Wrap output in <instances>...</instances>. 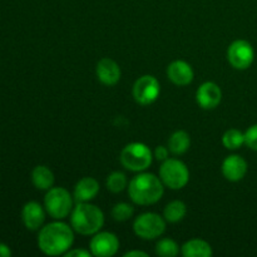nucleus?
Returning a JSON list of instances; mask_svg holds the SVG:
<instances>
[{"instance_id":"f03ea898","label":"nucleus","mask_w":257,"mask_h":257,"mask_svg":"<svg viewBox=\"0 0 257 257\" xmlns=\"http://www.w3.org/2000/svg\"><path fill=\"white\" fill-rule=\"evenodd\" d=\"M165 185L153 173H140L131 180L128 195L136 205H155L162 198Z\"/></svg>"},{"instance_id":"6e6552de","label":"nucleus","mask_w":257,"mask_h":257,"mask_svg":"<svg viewBox=\"0 0 257 257\" xmlns=\"http://www.w3.org/2000/svg\"><path fill=\"white\" fill-rule=\"evenodd\" d=\"M133 98L141 105H150L157 100L161 93V85L153 75H142L133 84Z\"/></svg>"},{"instance_id":"ddd939ff","label":"nucleus","mask_w":257,"mask_h":257,"mask_svg":"<svg viewBox=\"0 0 257 257\" xmlns=\"http://www.w3.org/2000/svg\"><path fill=\"white\" fill-rule=\"evenodd\" d=\"M95 74H97L98 80L102 84L112 87L115 85L120 79V68L115 60L110 59V58H103L98 62L97 68H95Z\"/></svg>"},{"instance_id":"4468645a","label":"nucleus","mask_w":257,"mask_h":257,"mask_svg":"<svg viewBox=\"0 0 257 257\" xmlns=\"http://www.w3.org/2000/svg\"><path fill=\"white\" fill-rule=\"evenodd\" d=\"M222 175L230 182H238L243 180L247 173V162L238 155H231L222 162Z\"/></svg>"},{"instance_id":"f8f14e48","label":"nucleus","mask_w":257,"mask_h":257,"mask_svg":"<svg viewBox=\"0 0 257 257\" xmlns=\"http://www.w3.org/2000/svg\"><path fill=\"white\" fill-rule=\"evenodd\" d=\"M45 207L35 201L25 203L22 210V220L29 231H38L43 227L45 221Z\"/></svg>"},{"instance_id":"4be33fe9","label":"nucleus","mask_w":257,"mask_h":257,"mask_svg":"<svg viewBox=\"0 0 257 257\" xmlns=\"http://www.w3.org/2000/svg\"><path fill=\"white\" fill-rule=\"evenodd\" d=\"M180 253V246L172 238H161L156 245V255L161 257H176Z\"/></svg>"},{"instance_id":"2eb2a0df","label":"nucleus","mask_w":257,"mask_h":257,"mask_svg":"<svg viewBox=\"0 0 257 257\" xmlns=\"http://www.w3.org/2000/svg\"><path fill=\"white\" fill-rule=\"evenodd\" d=\"M167 77L173 84L178 87H185L192 83L195 72L191 64H188L185 60H175L167 67Z\"/></svg>"},{"instance_id":"aec40b11","label":"nucleus","mask_w":257,"mask_h":257,"mask_svg":"<svg viewBox=\"0 0 257 257\" xmlns=\"http://www.w3.org/2000/svg\"><path fill=\"white\" fill-rule=\"evenodd\" d=\"M187 215V206L180 200H175L168 203L163 210V217L167 222L177 223L182 221Z\"/></svg>"},{"instance_id":"5701e85b","label":"nucleus","mask_w":257,"mask_h":257,"mask_svg":"<svg viewBox=\"0 0 257 257\" xmlns=\"http://www.w3.org/2000/svg\"><path fill=\"white\" fill-rule=\"evenodd\" d=\"M128 180L127 176L123 172L119 171H115L112 172L110 175H108L107 177V188L108 191H110L112 193H119L127 187Z\"/></svg>"},{"instance_id":"f3484780","label":"nucleus","mask_w":257,"mask_h":257,"mask_svg":"<svg viewBox=\"0 0 257 257\" xmlns=\"http://www.w3.org/2000/svg\"><path fill=\"white\" fill-rule=\"evenodd\" d=\"M185 257H211L213 251L210 243L201 238H192L182 246L181 250Z\"/></svg>"},{"instance_id":"dca6fc26","label":"nucleus","mask_w":257,"mask_h":257,"mask_svg":"<svg viewBox=\"0 0 257 257\" xmlns=\"http://www.w3.org/2000/svg\"><path fill=\"white\" fill-rule=\"evenodd\" d=\"M99 183L93 177H83L77 182L73 192L75 202H90L99 193Z\"/></svg>"},{"instance_id":"b1692460","label":"nucleus","mask_w":257,"mask_h":257,"mask_svg":"<svg viewBox=\"0 0 257 257\" xmlns=\"http://www.w3.org/2000/svg\"><path fill=\"white\" fill-rule=\"evenodd\" d=\"M133 215H135V208L130 203L119 202L114 205V207L112 208V217L117 222L128 221L130 218L133 217Z\"/></svg>"},{"instance_id":"39448f33","label":"nucleus","mask_w":257,"mask_h":257,"mask_svg":"<svg viewBox=\"0 0 257 257\" xmlns=\"http://www.w3.org/2000/svg\"><path fill=\"white\" fill-rule=\"evenodd\" d=\"M74 197L64 187H52L44 197V207L54 220H64L72 213Z\"/></svg>"},{"instance_id":"1a4fd4ad","label":"nucleus","mask_w":257,"mask_h":257,"mask_svg":"<svg viewBox=\"0 0 257 257\" xmlns=\"http://www.w3.org/2000/svg\"><path fill=\"white\" fill-rule=\"evenodd\" d=\"M255 59V50L247 40L237 39L227 49V60L235 69L245 70Z\"/></svg>"},{"instance_id":"a211bd4d","label":"nucleus","mask_w":257,"mask_h":257,"mask_svg":"<svg viewBox=\"0 0 257 257\" xmlns=\"http://www.w3.org/2000/svg\"><path fill=\"white\" fill-rule=\"evenodd\" d=\"M32 182L37 190L48 191L54 185V175L47 166H37L32 171Z\"/></svg>"},{"instance_id":"c85d7f7f","label":"nucleus","mask_w":257,"mask_h":257,"mask_svg":"<svg viewBox=\"0 0 257 257\" xmlns=\"http://www.w3.org/2000/svg\"><path fill=\"white\" fill-rule=\"evenodd\" d=\"M148 255L143 251H138V250H133V251H128V252L124 253V257H147Z\"/></svg>"},{"instance_id":"393cba45","label":"nucleus","mask_w":257,"mask_h":257,"mask_svg":"<svg viewBox=\"0 0 257 257\" xmlns=\"http://www.w3.org/2000/svg\"><path fill=\"white\" fill-rule=\"evenodd\" d=\"M245 145L257 152V124L251 125L245 132Z\"/></svg>"},{"instance_id":"bb28decb","label":"nucleus","mask_w":257,"mask_h":257,"mask_svg":"<svg viewBox=\"0 0 257 257\" xmlns=\"http://www.w3.org/2000/svg\"><path fill=\"white\" fill-rule=\"evenodd\" d=\"M65 257H90L92 252L87 250H83V248H74V250H69L64 255Z\"/></svg>"},{"instance_id":"cd10ccee","label":"nucleus","mask_w":257,"mask_h":257,"mask_svg":"<svg viewBox=\"0 0 257 257\" xmlns=\"http://www.w3.org/2000/svg\"><path fill=\"white\" fill-rule=\"evenodd\" d=\"M12 256V250L8 245L0 242V257H10Z\"/></svg>"},{"instance_id":"a878e982","label":"nucleus","mask_w":257,"mask_h":257,"mask_svg":"<svg viewBox=\"0 0 257 257\" xmlns=\"http://www.w3.org/2000/svg\"><path fill=\"white\" fill-rule=\"evenodd\" d=\"M168 155H170V150H168V147H165V146H157L155 150V158L157 161H161V162H163V161L168 160Z\"/></svg>"},{"instance_id":"0eeeda50","label":"nucleus","mask_w":257,"mask_h":257,"mask_svg":"<svg viewBox=\"0 0 257 257\" xmlns=\"http://www.w3.org/2000/svg\"><path fill=\"white\" fill-rule=\"evenodd\" d=\"M165 217L155 212H146L138 216L133 222V231L142 240H156L166 231Z\"/></svg>"},{"instance_id":"9d476101","label":"nucleus","mask_w":257,"mask_h":257,"mask_svg":"<svg viewBox=\"0 0 257 257\" xmlns=\"http://www.w3.org/2000/svg\"><path fill=\"white\" fill-rule=\"evenodd\" d=\"M90 252L97 257L114 256L119 250V240L117 236L108 231H102L93 235L89 243Z\"/></svg>"},{"instance_id":"6ab92c4d","label":"nucleus","mask_w":257,"mask_h":257,"mask_svg":"<svg viewBox=\"0 0 257 257\" xmlns=\"http://www.w3.org/2000/svg\"><path fill=\"white\" fill-rule=\"evenodd\" d=\"M191 137L186 131H176L168 140V150L176 156H181L190 150Z\"/></svg>"},{"instance_id":"7ed1b4c3","label":"nucleus","mask_w":257,"mask_h":257,"mask_svg":"<svg viewBox=\"0 0 257 257\" xmlns=\"http://www.w3.org/2000/svg\"><path fill=\"white\" fill-rule=\"evenodd\" d=\"M104 225L102 210L89 202H78L70 213V226L77 233L92 236L99 232Z\"/></svg>"},{"instance_id":"f257e3e1","label":"nucleus","mask_w":257,"mask_h":257,"mask_svg":"<svg viewBox=\"0 0 257 257\" xmlns=\"http://www.w3.org/2000/svg\"><path fill=\"white\" fill-rule=\"evenodd\" d=\"M74 242V230L60 220L43 226L38 235V246L48 256L65 255Z\"/></svg>"},{"instance_id":"20e7f679","label":"nucleus","mask_w":257,"mask_h":257,"mask_svg":"<svg viewBox=\"0 0 257 257\" xmlns=\"http://www.w3.org/2000/svg\"><path fill=\"white\" fill-rule=\"evenodd\" d=\"M119 160L125 170L132 172H143L152 165L153 155L150 147L145 143L132 142L123 148Z\"/></svg>"},{"instance_id":"9b49d317","label":"nucleus","mask_w":257,"mask_h":257,"mask_svg":"<svg viewBox=\"0 0 257 257\" xmlns=\"http://www.w3.org/2000/svg\"><path fill=\"white\" fill-rule=\"evenodd\" d=\"M222 99V90L216 83L205 82L196 92V100L203 109H215Z\"/></svg>"},{"instance_id":"412c9836","label":"nucleus","mask_w":257,"mask_h":257,"mask_svg":"<svg viewBox=\"0 0 257 257\" xmlns=\"http://www.w3.org/2000/svg\"><path fill=\"white\" fill-rule=\"evenodd\" d=\"M222 145L230 151L238 150L241 146L245 145V133L236 128L227 130L222 136Z\"/></svg>"},{"instance_id":"423d86ee","label":"nucleus","mask_w":257,"mask_h":257,"mask_svg":"<svg viewBox=\"0 0 257 257\" xmlns=\"http://www.w3.org/2000/svg\"><path fill=\"white\" fill-rule=\"evenodd\" d=\"M160 178L166 187L171 190H181L190 181V171L182 161L168 158L160 167Z\"/></svg>"}]
</instances>
